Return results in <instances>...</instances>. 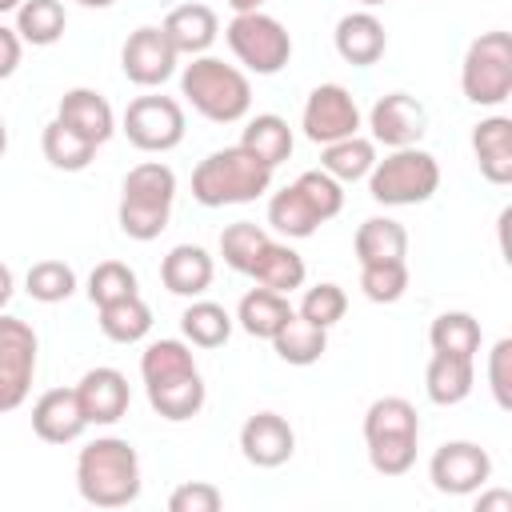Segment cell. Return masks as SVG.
<instances>
[{"mask_svg": "<svg viewBox=\"0 0 512 512\" xmlns=\"http://www.w3.org/2000/svg\"><path fill=\"white\" fill-rule=\"evenodd\" d=\"M272 184V168L256 160L248 148L232 144L212 156H204L192 172V196L204 208H224V204H252L264 196Z\"/></svg>", "mask_w": 512, "mask_h": 512, "instance_id": "2", "label": "cell"}, {"mask_svg": "<svg viewBox=\"0 0 512 512\" xmlns=\"http://www.w3.org/2000/svg\"><path fill=\"white\" fill-rule=\"evenodd\" d=\"M12 300V268L8 264H0V312H4V304Z\"/></svg>", "mask_w": 512, "mask_h": 512, "instance_id": "49", "label": "cell"}, {"mask_svg": "<svg viewBox=\"0 0 512 512\" xmlns=\"http://www.w3.org/2000/svg\"><path fill=\"white\" fill-rule=\"evenodd\" d=\"M428 476H432V488L444 492V496H472L488 484L492 456L472 440H448L432 452Z\"/></svg>", "mask_w": 512, "mask_h": 512, "instance_id": "10", "label": "cell"}, {"mask_svg": "<svg viewBox=\"0 0 512 512\" xmlns=\"http://www.w3.org/2000/svg\"><path fill=\"white\" fill-rule=\"evenodd\" d=\"M372 164H376V144L364 140L360 132H356V136H344V140H332V144H324V152H320V168H324L332 180H340V184L368 176Z\"/></svg>", "mask_w": 512, "mask_h": 512, "instance_id": "28", "label": "cell"}, {"mask_svg": "<svg viewBox=\"0 0 512 512\" xmlns=\"http://www.w3.org/2000/svg\"><path fill=\"white\" fill-rule=\"evenodd\" d=\"M352 248H356V260H360V264L404 260V252H408V232H404V224L392 220V216H372V220H364V224L356 228Z\"/></svg>", "mask_w": 512, "mask_h": 512, "instance_id": "25", "label": "cell"}, {"mask_svg": "<svg viewBox=\"0 0 512 512\" xmlns=\"http://www.w3.org/2000/svg\"><path fill=\"white\" fill-rule=\"evenodd\" d=\"M416 440L420 436H372L368 444V464L380 476H404L416 464Z\"/></svg>", "mask_w": 512, "mask_h": 512, "instance_id": "41", "label": "cell"}, {"mask_svg": "<svg viewBox=\"0 0 512 512\" xmlns=\"http://www.w3.org/2000/svg\"><path fill=\"white\" fill-rule=\"evenodd\" d=\"M76 488L92 508H124L140 496V456L120 436H96L76 456Z\"/></svg>", "mask_w": 512, "mask_h": 512, "instance_id": "1", "label": "cell"}, {"mask_svg": "<svg viewBox=\"0 0 512 512\" xmlns=\"http://www.w3.org/2000/svg\"><path fill=\"white\" fill-rule=\"evenodd\" d=\"M476 384V372H472V360L468 356H452V352H432L428 368H424V392L432 404L440 408H452L460 400H468Z\"/></svg>", "mask_w": 512, "mask_h": 512, "instance_id": "22", "label": "cell"}, {"mask_svg": "<svg viewBox=\"0 0 512 512\" xmlns=\"http://www.w3.org/2000/svg\"><path fill=\"white\" fill-rule=\"evenodd\" d=\"M356 4H364V8H376V4H388V0H356Z\"/></svg>", "mask_w": 512, "mask_h": 512, "instance_id": "54", "label": "cell"}, {"mask_svg": "<svg viewBox=\"0 0 512 512\" xmlns=\"http://www.w3.org/2000/svg\"><path fill=\"white\" fill-rule=\"evenodd\" d=\"M180 332L196 348H220L232 336V316L212 300H192L180 316Z\"/></svg>", "mask_w": 512, "mask_h": 512, "instance_id": "34", "label": "cell"}, {"mask_svg": "<svg viewBox=\"0 0 512 512\" xmlns=\"http://www.w3.org/2000/svg\"><path fill=\"white\" fill-rule=\"evenodd\" d=\"M148 404H152L164 420H192V416L204 408V380H200V372L148 388Z\"/></svg>", "mask_w": 512, "mask_h": 512, "instance_id": "36", "label": "cell"}, {"mask_svg": "<svg viewBox=\"0 0 512 512\" xmlns=\"http://www.w3.org/2000/svg\"><path fill=\"white\" fill-rule=\"evenodd\" d=\"M120 228L132 240H156L168 228L176 200V172L160 160H144L124 176L120 188Z\"/></svg>", "mask_w": 512, "mask_h": 512, "instance_id": "4", "label": "cell"}, {"mask_svg": "<svg viewBox=\"0 0 512 512\" xmlns=\"http://www.w3.org/2000/svg\"><path fill=\"white\" fill-rule=\"evenodd\" d=\"M20 36H16V28H4L0 24V80H8L12 72H16V64H20Z\"/></svg>", "mask_w": 512, "mask_h": 512, "instance_id": "47", "label": "cell"}, {"mask_svg": "<svg viewBox=\"0 0 512 512\" xmlns=\"http://www.w3.org/2000/svg\"><path fill=\"white\" fill-rule=\"evenodd\" d=\"M460 88L480 108H496L512 96V36L508 32H484L468 44L464 64H460Z\"/></svg>", "mask_w": 512, "mask_h": 512, "instance_id": "6", "label": "cell"}, {"mask_svg": "<svg viewBox=\"0 0 512 512\" xmlns=\"http://www.w3.org/2000/svg\"><path fill=\"white\" fill-rule=\"evenodd\" d=\"M476 512H512V496L508 492H480Z\"/></svg>", "mask_w": 512, "mask_h": 512, "instance_id": "48", "label": "cell"}, {"mask_svg": "<svg viewBox=\"0 0 512 512\" xmlns=\"http://www.w3.org/2000/svg\"><path fill=\"white\" fill-rule=\"evenodd\" d=\"M36 348L32 324L0 312V416L24 404L36 372Z\"/></svg>", "mask_w": 512, "mask_h": 512, "instance_id": "8", "label": "cell"}, {"mask_svg": "<svg viewBox=\"0 0 512 512\" xmlns=\"http://www.w3.org/2000/svg\"><path fill=\"white\" fill-rule=\"evenodd\" d=\"M296 188H300V196L312 204V212H316L320 220L340 216V208H344V188H340V180H332L324 168L300 172V176H296Z\"/></svg>", "mask_w": 512, "mask_h": 512, "instance_id": "43", "label": "cell"}, {"mask_svg": "<svg viewBox=\"0 0 512 512\" xmlns=\"http://www.w3.org/2000/svg\"><path fill=\"white\" fill-rule=\"evenodd\" d=\"M184 100L212 124H236L252 108V84L236 64H224L216 56H192L180 72Z\"/></svg>", "mask_w": 512, "mask_h": 512, "instance_id": "3", "label": "cell"}, {"mask_svg": "<svg viewBox=\"0 0 512 512\" xmlns=\"http://www.w3.org/2000/svg\"><path fill=\"white\" fill-rule=\"evenodd\" d=\"M240 452H244V460L256 464V468H280V464H288L292 452H296V432H292V424H288L284 416H276V412H256V416H248L244 428H240Z\"/></svg>", "mask_w": 512, "mask_h": 512, "instance_id": "14", "label": "cell"}, {"mask_svg": "<svg viewBox=\"0 0 512 512\" xmlns=\"http://www.w3.org/2000/svg\"><path fill=\"white\" fill-rule=\"evenodd\" d=\"M472 152L480 164V176L492 184H512V120L488 116L472 128Z\"/></svg>", "mask_w": 512, "mask_h": 512, "instance_id": "20", "label": "cell"}, {"mask_svg": "<svg viewBox=\"0 0 512 512\" xmlns=\"http://www.w3.org/2000/svg\"><path fill=\"white\" fill-rule=\"evenodd\" d=\"M268 0H228V8L236 12V16H244V12H260Z\"/></svg>", "mask_w": 512, "mask_h": 512, "instance_id": "50", "label": "cell"}, {"mask_svg": "<svg viewBox=\"0 0 512 512\" xmlns=\"http://www.w3.org/2000/svg\"><path fill=\"white\" fill-rule=\"evenodd\" d=\"M432 352H452V356H468L476 360L480 352V320L468 312H440L428 328Z\"/></svg>", "mask_w": 512, "mask_h": 512, "instance_id": "35", "label": "cell"}, {"mask_svg": "<svg viewBox=\"0 0 512 512\" xmlns=\"http://www.w3.org/2000/svg\"><path fill=\"white\" fill-rule=\"evenodd\" d=\"M56 120L68 124L72 132H80L84 140H92L96 148L116 132V116H112V104L92 92V88H68L60 96V108H56Z\"/></svg>", "mask_w": 512, "mask_h": 512, "instance_id": "17", "label": "cell"}, {"mask_svg": "<svg viewBox=\"0 0 512 512\" xmlns=\"http://www.w3.org/2000/svg\"><path fill=\"white\" fill-rule=\"evenodd\" d=\"M88 428V416L76 400V388H48L32 404V432L44 444H72Z\"/></svg>", "mask_w": 512, "mask_h": 512, "instance_id": "15", "label": "cell"}, {"mask_svg": "<svg viewBox=\"0 0 512 512\" xmlns=\"http://www.w3.org/2000/svg\"><path fill=\"white\" fill-rule=\"evenodd\" d=\"M40 148H44V160L52 168H60V172H84L92 164V156H96V144L84 140L80 132H72L68 124H60V120L44 124Z\"/></svg>", "mask_w": 512, "mask_h": 512, "instance_id": "32", "label": "cell"}, {"mask_svg": "<svg viewBox=\"0 0 512 512\" xmlns=\"http://www.w3.org/2000/svg\"><path fill=\"white\" fill-rule=\"evenodd\" d=\"M268 224H272L280 236H288V240H304V236H312L324 220L312 212V204L300 196V188L288 184V188H280V192L268 200Z\"/></svg>", "mask_w": 512, "mask_h": 512, "instance_id": "33", "label": "cell"}, {"mask_svg": "<svg viewBox=\"0 0 512 512\" xmlns=\"http://www.w3.org/2000/svg\"><path fill=\"white\" fill-rule=\"evenodd\" d=\"M368 128H372V140H380L384 148H412V144H420V136L428 128V112L416 96L388 92L372 104Z\"/></svg>", "mask_w": 512, "mask_h": 512, "instance_id": "13", "label": "cell"}, {"mask_svg": "<svg viewBox=\"0 0 512 512\" xmlns=\"http://www.w3.org/2000/svg\"><path fill=\"white\" fill-rule=\"evenodd\" d=\"M264 244H268V232L260 224H252V220H236V224H228L220 232V256H224V264L232 272H248Z\"/></svg>", "mask_w": 512, "mask_h": 512, "instance_id": "38", "label": "cell"}, {"mask_svg": "<svg viewBox=\"0 0 512 512\" xmlns=\"http://www.w3.org/2000/svg\"><path fill=\"white\" fill-rule=\"evenodd\" d=\"M372 436H420V416L404 396H380L364 412V440Z\"/></svg>", "mask_w": 512, "mask_h": 512, "instance_id": "37", "label": "cell"}, {"mask_svg": "<svg viewBox=\"0 0 512 512\" xmlns=\"http://www.w3.org/2000/svg\"><path fill=\"white\" fill-rule=\"evenodd\" d=\"M288 316H292L288 296H280V292H272V288H252V292H244V300H240V308H236L240 328H244L248 336H256V340H272Z\"/></svg>", "mask_w": 512, "mask_h": 512, "instance_id": "27", "label": "cell"}, {"mask_svg": "<svg viewBox=\"0 0 512 512\" xmlns=\"http://www.w3.org/2000/svg\"><path fill=\"white\" fill-rule=\"evenodd\" d=\"M16 8H20V0H0V16L4 12H16Z\"/></svg>", "mask_w": 512, "mask_h": 512, "instance_id": "52", "label": "cell"}, {"mask_svg": "<svg viewBox=\"0 0 512 512\" xmlns=\"http://www.w3.org/2000/svg\"><path fill=\"white\" fill-rule=\"evenodd\" d=\"M360 288L372 304H396L408 292V264L404 260L360 264Z\"/></svg>", "mask_w": 512, "mask_h": 512, "instance_id": "39", "label": "cell"}, {"mask_svg": "<svg viewBox=\"0 0 512 512\" xmlns=\"http://www.w3.org/2000/svg\"><path fill=\"white\" fill-rule=\"evenodd\" d=\"M212 256L200 244H176L164 260H160V280L172 296H204L212 284Z\"/></svg>", "mask_w": 512, "mask_h": 512, "instance_id": "21", "label": "cell"}, {"mask_svg": "<svg viewBox=\"0 0 512 512\" xmlns=\"http://www.w3.org/2000/svg\"><path fill=\"white\" fill-rule=\"evenodd\" d=\"M124 296H136V272L120 260L96 264L92 276H88V300L100 308V304H112V300H124Z\"/></svg>", "mask_w": 512, "mask_h": 512, "instance_id": "42", "label": "cell"}, {"mask_svg": "<svg viewBox=\"0 0 512 512\" xmlns=\"http://www.w3.org/2000/svg\"><path fill=\"white\" fill-rule=\"evenodd\" d=\"M76 400L88 416V424H116L124 412H128V376L116 372V368H92L80 376L76 384Z\"/></svg>", "mask_w": 512, "mask_h": 512, "instance_id": "16", "label": "cell"}, {"mask_svg": "<svg viewBox=\"0 0 512 512\" xmlns=\"http://www.w3.org/2000/svg\"><path fill=\"white\" fill-rule=\"evenodd\" d=\"M488 388L500 408H512V340H496L488 352Z\"/></svg>", "mask_w": 512, "mask_h": 512, "instance_id": "46", "label": "cell"}, {"mask_svg": "<svg viewBox=\"0 0 512 512\" xmlns=\"http://www.w3.org/2000/svg\"><path fill=\"white\" fill-rule=\"evenodd\" d=\"M64 4L60 0H20L16 8V36L24 44H36V48H48L64 36Z\"/></svg>", "mask_w": 512, "mask_h": 512, "instance_id": "30", "label": "cell"}, {"mask_svg": "<svg viewBox=\"0 0 512 512\" xmlns=\"http://www.w3.org/2000/svg\"><path fill=\"white\" fill-rule=\"evenodd\" d=\"M28 296L32 300H40V304H60V300H68L72 296V288H76V272L64 264V260H40V264H32L28 268Z\"/></svg>", "mask_w": 512, "mask_h": 512, "instance_id": "40", "label": "cell"}, {"mask_svg": "<svg viewBox=\"0 0 512 512\" xmlns=\"http://www.w3.org/2000/svg\"><path fill=\"white\" fill-rule=\"evenodd\" d=\"M192 372H196V360H192V348L184 340H152L140 356L144 388H156V384H168V380H180Z\"/></svg>", "mask_w": 512, "mask_h": 512, "instance_id": "29", "label": "cell"}, {"mask_svg": "<svg viewBox=\"0 0 512 512\" xmlns=\"http://www.w3.org/2000/svg\"><path fill=\"white\" fill-rule=\"evenodd\" d=\"M100 332L116 344H136L152 332V308L140 296H124L112 304H100Z\"/></svg>", "mask_w": 512, "mask_h": 512, "instance_id": "31", "label": "cell"}, {"mask_svg": "<svg viewBox=\"0 0 512 512\" xmlns=\"http://www.w3.org/2000/svg\"><path fill=\"white\" fill-rule=\"evenodd\" d=\"M124 136L140 152H168L184 140V108L172 96H136L124 108Z\"/></svg>", "mask_w": 512, "mask_h": 512, "instance_id": "9", "label": "cell"}, {"mask_svg": "<svg viewBox=\"0 0 512 512\" xmlns=\"http://www.w3.org/2000/svg\"><path fill=\"white\" fill-rule=\"evenodd\" d=\"M436 188H440V164H436L432 152H424L416 144L412 148H392L368 172L372 200L376 204H388V208L424 204V200H432Z\"/></svg>", "mask_w": 512, "mask_h": 512, "instance_id": "5", "label": "cell"}, {"mask_svg": "<svg viewBox=\"0 0 512 512\" xmlns=\"http://www.w3.org/2000/svg\"><path fill=\"white\" fill-rule=\"evenodd\" d=\"M160 28H164L168 44H172L180 56H204V52L212 48L216 32H220V20H216V12H212L208 4H196V0H192V4L172 8Z\"/></svg>", "mask_w": 512, "mask_h": 512, "instance_id": "19", "label": "cell"}, {"mask_svg": "<svg viewBox=\"0 0 512 512\" xmlns=\"http://www.w3.org/2000/svg\"><path fill=\"white\" fill-rule=\"evenodd\" d=\"M300 128L312 144H332V140H344V136H356L360 128V108L352 100V92L344 84H320L308 92L304 100V116H300Z\"/></svg>", "mask_w": 512, "mask_h": 512, "instance_id": "11", "label": "cell"}, {"mask_svg": "<svg viewBox=\"0 0 512 512\" xmlns=\"http://www.w3.org/2000/svg\"><path fill=\"white\" fill-rule=\"evenodd\" d=\"M240 148H248L256 160H264L268 168L284 164L292 156V128L284 116L276 112H260L244 124V136H240Z\"/></svg>", "mask_w": 512, "mask_h": 512, "instance_id": "26", "label": "cell"}, {"mask_svg": "<svg viewBox=\"0 0 512 512\" xmlns=\"http://www.w3.org/2000/svg\"><path fill=\"white\" fill-rule=\"evenodd\" d=\"M76 4H84V8H112L116 0H76Z\"/></svg>", "mask_w": 512, "mask_h": 512, "instance_id": "51", "label": "cell"}, {"mask_svg": "<svg viewBox=\"0 0 512 512\" xmlns=\"http://www.w3.org/2000/svg\"><path fill=\"white\" fill-rule=\"evenodd\" d=\"M4 148H8V128H4V120H0V156H4Z\"/></svg>", "mask_w": 512, "mask_h": 512, "instance_id": "53", "label": "cell"}, {"mask_svg": "<svg viewBox=\"0 0 512 512\" xmlns=\"http://www.w3.org/2000/svg\"><path fill=\"white\" fill-rule=\"evenodd\" d=\"M224 40L232 48V56L256 72V76H276L288 56H292V36L288 28L268 16V12H244V16H232V24L224 28Z\"/></svg>", "mask_w": 512, "mask_h": 512, "instance_id": "7", "label": "cell"}, {"mask_svg": "<svg viewBox=\"0 0 512 512\" xmlns=\"http://www.w3.org/2000/svg\"><path fill=\"white\" fill-rule=\"evenodd\" d=\"M176 60H180V52L168 44L164 28H148V24L136 28V32L124 40V52H120L124 76H128L132 84H140V88L164 84V80L176 72Z\"/></svg>", "mask_w": 512, "mask_h": 512, "instance_id": "12", "label": "cell"}, {"mask_svg": "<svg viewBox=\"0 0 512 512\" xmlns=\"http://www.w3.org/2000/svg\"><path fill=\"white\" fill-rule=\"evenodd\" d=\"M224 496L208 480H188L168 496V512H220Z\"/></svg>", "mask_w": 512, "mask_h": 512, "instance_id": "45", "label": "cell"}, {"mask_svg": "<svg viewBox=\"0 0 512 512\" xmlns=\"http://www.w3.org/2000/svg\"><path fill=\"white\" fill-rule=\"evenodd\" d=\"M304 272H308L304 268V256L296 248H288V244H276V240H268L260 248V256H256V264L248 268V276L260 288H272L280 296H288L292 288H300L304 284Z\"/></svg>", "mask_w": 512, "mask_h": 512, "instance_id": "23", "label": "cell"}, {"mask_svg": "<svg viewBox=\"0 0 512 512\" xmlns=\"http://www.w3.org/2000/svg\"><path fill=\"white\" fill-rule=\"evenodd\" d=\"M344 312H348V296L340 284H316L300 300V316L320 324V328H332L336 320H344Z\"/></svg>", "mask_w": 512, "mask_h": 512, "instance_id": "44", "label": "cell"}, {"mask_svg": "<svg viewBox=\"0 0 512 512\" xmlns=\"http://www.w3.org/2000/svg\"><path fill=\"white\" fill-rule=\"evenodd\" d=\"M332 40H336L340 60L352 64V68H368V64H376V60L384 56V48H388L384 24H380L372 12H348V16H340Z\"/></svg>", "mask_w": 512, "mask_h": 512, "instance_id": "18", "label": "cell"}, {"mask_svg": "<svg viewBox=\"0 0 512 512\" xmlns=\"http://www.w3.org/2000/svg\"><path fill=\"white\" fill-rule=\"evenodd\" d=\"M272 348H276V356H280L284 364H296V368L316 364V360L324 356V348H328V328H320V324L304 320L300 312H292V316L280 324V332L272 336Z\"/></svg>", "mask_w": 512, "mask_h": 512, "instance_id": "24", "label": "cell"}]
</instances>
